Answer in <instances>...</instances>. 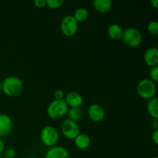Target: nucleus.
<instances>
[{
    "label": "nucleus",
    "mask_w": 158,
    "mask_h": 158,
    "mask_svg": "<svg viewBox=\"0 0 158 158\" xmlns=\"http://www.w3.org/2000/svg\"><path fill=\"white\" fill-rule=\"evenodd\" d=\"M23 82L19 77L9 76L2 81V91L8 97H16L23 90Z\"/></svg>",
    "instance_id": "1"
},
{
    "label": "nucleus",
    "mask_w": 158,
    "mask_h": 158,
    "mask_svg": "<svg viewBox=\"0 0 158 158\" xmlns=\"http://www.w3.org/2000/svg\"><path fill=\"white\" fill-rule=\"evenodd\" d=\"M157 85L150 79L145 78L140 80L137 86V93L140 98L149 100L156 97Z\"/></svg>",
    "instance_id": "2"
},
{
    "label": "nucleus",
    "mask_w": 158,
    "mask_h": 158,
    "mask_svg": "<svg viewBox=\"0 0 158 158\" xmlns=\"http://www.w3.org/2000/svg\"><path fill=\"white\" fill-rule=\"evenodd\" d=\"M68 110L69 106H67L64 100H53L48 105L46 113L47 115L52 120H59L67 115Z\"/></svg>",
    "instance_id": "3"
},
{
    "label": "nucleus",
    "mask_w": 158,
    "mask_h": 158,
    "mask_svg": "<svg viewBox=\"0 0 158 158\" xmlns=\"http://www.w3.org/2000/svg\"><path fill=\"white\" fill-rule=\"evenodd\" d=\"M40 140L46 147L52 148L56 146L60 140V134L56 127L52 126H46L41 130Z\"/></svg>",
    "instance_id": "4"
},
{
    "label": "nucleus",
    "mask_w": 158,
    "mask_h": 158,
    "mask_svg": "<svg viewBox=\"0 0 158 158\" xmlns=\"http://www.w3.org/2000/svg\"><path fill=\"white\" fill-rule=\"evenodd\" d=\"M122 40L127 46L134 48L141 44L143 36L138 29L134 27H129L123 29Z\"/></svg>",
    "instance_id": "5"
},
{
    "label": "nucleus",
    "mask_w": 158,
    "mask_h": 158,
    "mask_svg": "<svg viewBox=\"0 0 158 158\" xmlns=\"http://www.w3.org/2000/svg\"><path fill=\"white\" fill-rule=\"evenodd\" d=\"M60 30L66 37H72L78 31V23L71 15H66L60 22Z\"/></svg>",
    "instance_id": "6"
},
{
    "label": "nucleus",
    "mask_w": 158,
    "mask_h": 158,
    "mask_svg": "<svg viewBox=\"0 0 158 158\" xmlns=\"http://www.w3.org/2000/svg\"><path fill=\"white\" fill-rule=\"evenodd\" d=\"M60 130L62 134L68 140H74L80 134L78 123L68 118L63 120L60 127Z\"/></svg>",
    "instance_id": "7"
},
{
    "label": "nucleus",
    "mask_w": 158,
    "mask_h": 158,
    "mask_svg": "<svg viewBox=\"0 0 158 158\" xmlns=\"http://www.w3.org/2000/svg\"><path fill=\"white\" fill-rule=\"evenodd\" d=\"M88 117L92 121L99 123L105 118V110L101 105L98 103H92L89 106L87 110Z\"/></svg>",
    "instance_id": "8"
},
{
    "label": "nucleus",
    "mask_w": 158,
    "mask_h": 158,
    "mask_svg": "<svg viewBox=\"0 0 158 158\" xmlns=\"http://www.w3.org/2000/svg\"><path fill=\"white\" fill-rule=\"evenodd\" d=\"M64 100L69 108L81 107L83 103V98L80 94L77 92H69L64 97Z\"/></svg>",
    "instance_id": "9"
},
{
    "label": "nucleus",
    "mask_w": 158,
    "mask_h": 158,
    "mask_svg": "<svg viewBox=\"0 0 158 158\" xmlns=\"http://www.w3.org/2000/svg\"><path fill=\"white\" fill-rule=\"evenodd\" d=\"M45 158H69V153L63 146H56L49 148L46 151Z\"/></svg>",
    "instance_id": "10"
},
{
    "label": "nucleus",
    "mask_w": 158,
    "mask_h": 158,
    "mask_svg": "<svg viewBox=\"0 0 158 158\" xmlns=\"http://www.w3.org/2000/svg\"><path fill=\"white\" fill-rule=\"evenodd\" d=\"M12 129V120L9 115L0 114V137L9 135Z\"/></svg>",
    "instance_id": "11"
},
{
    "label": "nucleus",
    "mask_w": 158,
    "mask_h": 158,
    "mask_svg": "<svg viewBox=\"0 0 158 158\" xmlns=\"http://www.w3.org/2000/svg\"><path fill=\"white\" fill-rule=\"evenodd\" d=\"M143 61L147 66L154 67L158 66V49L157 47H151L147 49L143 55Z\"/></svg>",
    "instance_id": "12"
},
{
    "label": "nucleus",
    "mask_w": 158,
    "mask_h": 158,
    "mask_svg": "<svg viewBox=\"0 0 158 158\" xmlns=\"http://www.w3.org/2000/svg\"><path fill=\"white\" fill-rule=\"evenodd\" d=\"M93 6L99 13L106 14L112 9L113 2L111 0H94L93 2Z\"/></svg>",
    "instance_id": "13"
},
{
    "label": "nucleus",
    "mask_w": 158,
    "mask_h": 158,
    "mask_svg": "<svg viewBox=\"0 0 158 158\" xmlns=\"http://www.w3.org/2000/svg\"><path fill=\"white\" fill-rule=\"evenodd\" d=\"M75 146L80 150H86L90 146V137L86 134L80 133L75 139H74Z\"/></svg>",
    "instance_id": "14"
},
{
    "label": "nucleus",
    "mask_w": 158,
    "mask_h": 158,
    "mask_svg": "<svg viewBox=\"0 0 158 158\" xmlns=\"http://www.w3.org/2000/svg\"><path fill=\"white\" fill-rule=\"evenodd\" d=\"M123 33V29L120 25L116 24H111L110 26L108 27L107 29V34L110 39L114 40H122Z\"/></svg>",
    "instance_id": "15"
},
{
    "label": "nucleus",
    "mask_w": 158,
    "mask_h": 158,
    "mask_svg": "<svg viewBox=\"0 0 158 158\" xmlns=\"http://www.w3.org/2000/svg\"><path fill=\"white\" fill-rule=\"evenodd\" d=\"M147 110L148 114L154 120L158 119V98L157 97L148 100L147 104Z\"/></svg>",
    "instance_id": "16"
},
{
    "label": "nucleus",
    "mask_w": 158,
    "mask_h": 158,
    "mask_svg": "<svg viewBox=\"0 0 158 158\" xmlns=\"http://www.w3.org/2000/svg\"><path fill=\"white\" fill-rule=\"evenodd\" d=\"M68 119L73 120V121H79L81 120L83 117V111L81 107L69 108L67 112Z\"/></svg>",
    "instance_id": "17"
},
{
    "label": "nucleus",
    "mask_w": 158,
    "mask_h": 158,
    "mask_svg": "<svg viewBox=\"0 0 158 158\" xmlns=\"http://www.w3.org/2000/svg\"><path fill=\"white\" fill-rule=\"evenodd\" d=\"M73 18L75 19L77 23H83L86 21L89 17V11L86 8H79L74 12L73 15Z\"/></svg>",
    "instance_id": "18"
},
{
    "label": "nucleus",
    "mask_w": 158,
    "mask_h": 158,
    "mask_svg": "<svg viewBox=\"0 0 158 158\" xmlns=\"http://www.w3.org/2000/svg\"><path fill=\"white\" fill-rule=\"evenodd\" d=\"M46 6L52 9H57L61 7L64 3L63 0H46Z\"/></svg>",
    "instance_id": "19"
},
{
    "label": "nucleus",
    "mask_w": 158,
    "mask_h": 158,
    "mask_svg": "<svg viewBox=\"0 0 158 158\" xmlns=\"http://www.w3.org/2000/svg\"><path fill=\"white\" fill-rule=\"evenodd\" d=\"M148 31L150 34L157 35L158 34V22L151 21L148 25Z\"/></svg>",
    "instance_id": "20"
},
{
    "label": "nucleus",
    "mask_w": 158,
    "mask_h": 158,
    "mask_svg": "<svg viewBox=\"0 0 158 158\" xmlns=\"http://www.w3.org/2000/svg\"><path fill=\"white\" fill-rule=\"evenodd\" d=\"M149 77L150 80H152L154 83H157L158 82V66H154V67H151L149 71Z\"/></svg>",
    "instance_id": "21"
},
{
    "label": "nucleus",
    "mask_w": 158,
    "mask_h": 158,
    "mask_svg": "<svg viewBox=\"0 0 158 158\" xmlns=\"http://www.w3.org/2000/svg\"><path fill=\"white\" fill-rule=\"evenodd\" d=\"M53 97L55 98V100H64L65 97V94L62 89H58L54 92L53 94Z\"/></svg>",
    "instance_id": "22"
},
{
    "label": "nucleus",
    "mask_w": 158,
    "mask_h": 158,
    "mask_svg": "<svg viewBox=\"0 0 158 158\" xmlns=\"http://www.w3.org/2000/svg\"><path fill=\"white\" fill-rule=\"evenodd\" d=\"M16 155L15 151L12 148H9V149L4 151V157L5 158H14Z\"/></svg>",
    "instance_id": "23"
},
{
    "label": "nucleus",
    "mask_w": 158,
    "mask_h": 158,
    "mask_svg": "<svg viewBox=\"0 0 158 158\" xmlns=\"http://www.w3.org/2000/svg\"><path fill=\"white\" fill-rule=\"evenodd\" d=\"M33 4L35 7L39 9H43L45 6H46V0H35L33 2Z\"/></svg>",
    "instance_id": "24"
},
{
    "label": "nucleus",
    "mask_w": 158,
    "mask_h": 158,
    "mask_svg": "<svg viewBox=\"0 0 158 158\" xmlns=\"http://www.w3.org/2000/svg\"><path fill=\"white\" fill-rule=\"evenodd\" d=\"M151 139L156 145L158 144V129L154 130L151 134Z\"/></svg>",
    "instance_id": "25"
},
{
    "label": "nucleus",
    "mask_w": 158,
    "mask_h": 158,
    "mask_svg": "<svg viewBox=\"0 0 158 158\" xmlns=\"http://www.w3.org/2000/svg\"><path fill=\"white\" fill-rule=\"evenodd\" d=\"M151 4L154 9H158V0H151Z\"/></svg>",
    "instance_id": "26"
},
{
    "label": "nucleus",
    "mask_w": 158,
    "mask_h": 158,
    "mask_svg": "<svg viewBox=\"0 0 158 158\" xmlns=\"http://www.w3.org/2000/svg\"><path fill=\"white\" fill-rule=\"evenodd\" d=\"M5 151V143L2 140L0 139V154L4 152Z\"/></svg>",
    "instance_id": "27"
},
{
    "label": "nucleus",
    "mask_w": 158,
    "mask_h": 158,
    "mask_svg": "<svg viewBox=\"0 0 158 158\" xmlns=\"http://www.w3.org/2000/svg\"><path fill=\"white\" fill-rule=\"evenodd\" d=\"M2 92V81L0 80V93Z\"/></svg>",
    "instance_id": "28"
},
{
    "label": "nucleus",
    "mask_w": 158,
    "mask_h": 158,
    "mask_svg": "<svg viewBox=\"0 0 158 158\" xmlns=\"http://www.w3.org/2000/svg\"><path fill=\"white\" fill-rule=\"evenodd\" d=\"M151 158H158L157 157H151Z\"/></svg>",
    "instance_id": "29"
},
{
    "label": "nucleus",
    "mask_w": 158,
    "mask_h": 158,
    "mask_svg": "<svg viewBox=\"0 0 158 158\" xmlns=\"http://www.w3.org/2000/svg\"><path fill=\"white\" fill-rule=\"evenodd\" d=\"M0 158H2V157H1V155H0Z\"/></svg>",
    "instance_id": "30"
}]
</instances>
